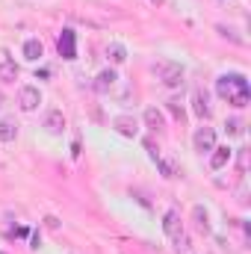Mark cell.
<instances>
[{
    "label": "cell",
    "mask_w": 251,
    "mask_h": 254,
    "mask_svg": "<svg viewBox=\"0 0 251 254\" xmlns=\"http://www.w3.org/2000/svg\"><path fill=\"white\" fill-rule=\"evenodd\" d=\"M216 92H219L222 101H228V104L237 107V110H243L251 98V86L243 74H222V77L216 80Z\"/></svg>",
    "instance_id": "6da1fadb"
},
{
    "label": "cell",
    "mask_w": 251,
    "mask_h": 254,
    "mask_svg": "<svg viewBox=\"0 0 251 254\" xmlns=\"http://www.w3.org/2000/svg\"><path fill=\"white\" fill-rule=\"evenodd\" d=\"M163 231H166V237L178 246V252L187 249V237H184V225H181V213H178V210H169V213L163 216Z\"/></svg>",
    "instance_id": "7a4b0ae2"
},
{
    "label": "cell",
    "mask_w": 251,
    "mask_h": 254,
    "mask_svg": "<svg viewBox=\"0 0 251 254\" xmlns=\"http://www.w3.org/2000/svg\"><path fill=\"white\" fill-rule=\"evenodd\" d=\"M154 71H157V77L163 80V86H169V89H178V86L184 83V68H181L178 63L163 60V63L154 65Z\"/></svg>",
    "instance_id": "3957f363"
},
{
    "label": "cell",
    "mask_w": 251,
    "mask_h": 254,
    "mask_svg": "<svg viewBox=\"0 0 251 254\" xmlns=\"http://www.w3.org/2000/svg\"><path fill=\"white\" fill-rule=\"evenodd\" d=\"M192 145H195V151L198 154H210L213 148H216V130L213 127H198L195 130V136H192Z\"/></svg>",
    "instance_id": "277c9868"
},
{
    "label": "cell",
    "mask_w": 251,
    "mask_h": 254,
    "mask_svg": "<svg viewBox=\"0 0 251 254\" xmlns=\"http://www.w3.org/2000/svg\"><path fill=\"white\" fill-rule=\"evenodd\" d=\"M39 104H42V92H39L36 86H21V92H18V107H21L24 113H33V110H39Z\"/></svg>",
    "instance_id": "5b68a950"
},
{
    "label": "cell",
    "mask_w": 251,
    "mask_h": 254,
    "mask_svg": "<svg viewBox=\"0 0 251 254\" xmlns=\"http://www.w3.org/2000/svg\"><path fill=\"white\" fill-rule=\"evenodd\" d=\"M57 51H60L63 60H77V36H74V30H63V33H60Z\"/></svg>",
    "instance_id": "8992f818"
},
{
    "label": "cell",
    "mask_w": 251,
    "mask_h": 254,
    "mask_svg": "<svg viewBox=\"0 0 251 254\" xmlns=\"http://www.w3.org/2000/svg\"><path fill=\"white\" fill-rule=\"evenodd\" d=\"M113 130L119 136H125V139H136L139 136V122L133 116H116L113 119Z\"/></svg>",
    "instance_id": "52a82bcc"
},
{
    "label": "cell",
    "mask_w": 251,
    "mask_h": 254,
    "mask_svg": "<svg viewBox=\"0 0 251 254\" xmlns=\"http://www.w3.org/2000/svg\"><path fill=\"white\" fill-rule=\"evenodd\" d=\"M192 113H195L198 119H204V122L213 116V107H210V95H207L204 89H195V92H192Z\"/></svg>",
    "instance_id": "ba28073f"
},
{
    "label": "cell",
    "mask_w": 251,
    "mask_h": 254,
    "mask_svg": "<svg viewBox=\"0 0 251 254\" xmlns=\"http://www.w3.org/2000/svg\"><path fill=\"white\" fill-rule=\"evenodd\" d=\"M65 116H63V110H48L45 113V122H42V127L51 133V136H63V130H65Z\"/></svg>",
    "instance_id": "9c48e42d"
},
{
    "label": "cell",
    "mask_w": 251,
    "mask_h": 254,
    "mask_svg": "<svg viewBox=\"0 0 251 254\" xmlns=\"http://www.w3.org/2000/svg\"><path fill=\"white\" fill-rule=\"evenodd\" d=\"M116 80H119L116 71H113V68H104V71L95 77V92H98V95H107V92L116 86Z\"/></svg>",
    "instance_id": "30bf717a"
},
{
    "label": "cell",
    "mask_w": 251,
    "mask_h": 254,
    "mask_svg": "<svg viewBox=\"0 0 251 254\" xmlns=\"http://www.w3.org/2000/svg\"><path fill=\"white\" fill-rule=\"evenodd\" d=\"M231 154H234L231 148H213V151H210V169H213V172L225 169V166L231 163Z\"/></svg>",
    "instance_id": "8fae6325"
},
{
    "label": "cell",
    "mask_w": 251,
    "mask_h": 254,
    "mask_svg": "<svg viewBox=\"0 0 251 254\" xmlns=\"http://www.w3.org/2000/svg\"><path fill=\"white\" fill-rule=\"evenodd\" d=\"M145 125L151 127L154 133H163V130H166V119H163V113H160L157 107H148V110H145Z\"/></svg>",
    "instance_id": "7c38bea8"
},
{
    "label": "cell",
    "mask_w": 251,
    "mask_h": 254,
    "mask_svg": "<svg viewBox=\"0 0 251 254\" xmlns=\"http://www.w3.org/2000/svg\"><path fill=\"white\" fill-rule=\"evenodd\" d=\"M18 74H21V68L12 63V60H3L0 63V83H15Z\"/></svg>",
    "instance_id": "4fadbf2b"
},
{
    "label": "cell",
    "mask_w": 251,
    "mask_h": 254,
    "mask_svg": "<svg viewBox=\"0 0 251 254\" xmlns=\"http://www.w3.org/2000/svg\"><path fill=\"white\" fill-rule=\"evenodd\" d=\"M42 54H45V45H42L39 39H27V42H24V57H27V60L36 63V60H42Z\"/></svg>",
    "instance_id": "5bb4252c"
},
{
    "label": "cell",
    "mask_w": 251,
    "mask_h": 254,
    "mask_svg": "<svg viewBox=\"0 0 251 254\" xmlns=\"http://www.w3.org/2000/svg\"><path fill=\"white\" fill-rule=\"evenodd\" d=\"M18 139V125L9 119H0V142H15Z\"/></svg>",
    "instance_id": "9a60e30c"
},
{
    "label": "cell",
    "mask_w": 251,
    "mask_h": 254,
    "mask_svg": "<svg viewBox=\"0 0 251 254\" xmlns=\"http://www.w3.org/2000/svg\"><path fill=\"white\" fill-rule=\"evenodd\" d=\"M107 57H110V63H113V65H122L127 60L125 45H110V48H107Z\"/></svg>",
    "instance_id": "2e32d148"
},
{
    "label": "cell",
    "mask_w": 251,
    "mask_h": 254,
    "mask_svg": "<svg viewBox=\"0 0 251 254\" xmlns=\"http://www.w3.org/2000/svg\"><path fill=\"white\" fill-rule=\"evenodd\" d=\"M192 216H195L198 231H204V234H207V231H210V216H207V210H204V207H195V210H192Z\"/></svg>",
    "instance_id": "e0dca14e"
},
{
    "label": "cell",
    "mask_w": 251,
    "mask_h": 254,
    "mask_svg": "<svg viewBox=\"0 0 251 254\" xmlns=\"http://www.w3.org/2000/svg\"><path fill=\"white\" fill-rule=\"evenodd\" d=\"M225 130H228V136H240L243 133V122L240 119H228L225 122Z\"/></svg>",
    "instance_id": "ac0fdd59"
},
{
    "label": "cell",
    "mask_w": 251,
    "mask_h": 254,
    "mask_svg": "<svg viewBox=\"0 0 251 254\" xmlns=\"http://www.w3.org/2000/svg\"><path fill=\"white\" fill-rule=\"evenodd\" d=\"M169 113L178 119V122H184L187 119V113H184V107H181V101H169Z\"/></svg>",
    "instance_id": "d6986e66"
},
{
    "label": "cell",
    "mask_w": 251,
    "mask_h": 254,
    "mask_svg": "<svg viewBox=\"0 0 251 254\" xmlns=\"http://www.w3.org/2000/svg\"><path fill=\"white\" fill-rule=\"evenodd\" d=\"M3 101H6V95H3V92H0V107H3Z\"/></svg>",
    "instance_id": "ffe728a7"
}]
</instances>
